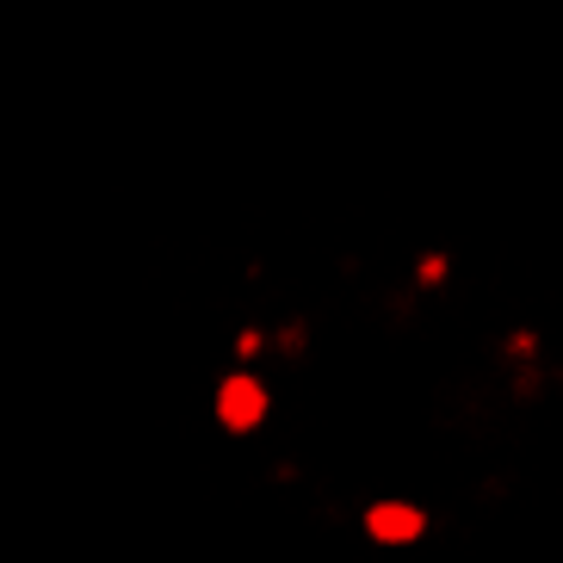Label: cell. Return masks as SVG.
<instances>
[{
  "instance_id": "obj_2",
  "label": "cell",
  "mask_w": 563,
  "mask_h": 563,
  "mask_svg": "<svg viewBox=\"0 0 563 563\" xmlns=\"http://www.w3.org/2000/svg\"><path fill=\"white\" fill-rule=\"evenodd\" d=\"M365 532L384 539V545H402V539L421 532V508H415V501H378V508L365 514Z\"/></svg>"
},
{
  "instance_id": "obj_1",
  "label": "cell",
  "mask_w": 563,
  "mask_h": 563,
  "mask_svg": "<svg viewBox=\"0 0 563 563\" xmlns=\"http://www.w3.org/2000/svg\"><path fill=\"white\" fill-rule=\"evenodd\" d=\"M266 409H273V390H266L254 372H230V378L217 384V415H223V428L249 433Z\"/></svg>"
}]
</instances>
